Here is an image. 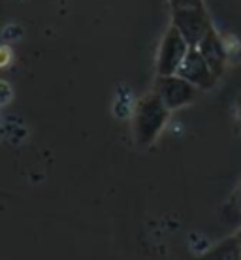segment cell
Here are the masks:
<instances>
[{
    "mask_svg": "<svg viewBox=\"0 0 241 260\" xmlns=\"http://www.w3.org/2000/svg\"><path fill=\"white\" fill-rule=\"evenodd\" d=\"M169 117V110L162 98L153 91L140 98L134 110V138L140 147L151 145L164 130Z\"/></svg>",
    "mask_w": 241,
    "mask_h": 260,
    "instance_id": "1",
    "label": "cell"
},
{
    "mask_svg": "<svg viewBox=\"0 0 241 260\" xmlns=\"http://www.w3.org/2000/svg\"><path fill=\"white\" fill-rule=\"evenodd\" d=\"M171 25L183 34V38L189 42L190 47H196L200 40L213 28L209 13L203 4L198 6H183L171 10Z\"/></svg>",
    "mask_w": 241,
    "mask_h": 260,
    "instance_id": "2",
    "label": "cell"
},
{
    "mask_svg": "<svg viewBox=\"0 0 241 260\" xmlns=\"http://www.w3.org/2000/svg\"><path fill=\"white\" fill-rule=\"evenodd\" d=\"M153 91L162 98V102L169 111H174L194 102L200 89L181 78L179 74H158Z\"/></svg>",
    "mask_w": 241,
    "mask_h": 260,
    "instance_id": "3",
    "label": "cell"
},
{
    "mask_svg": "<svg viewBox=\"0 0 241 260\" xmlns=\"http://www.w3.org/2000/svg\"><path fill=\"white\" fill-rule=\"evenodd\" d=\"M189 49V42L183 38V34L176 26L169 25L162 36L160 47H158L157 74H176L177 68L181 66L183 59L187 57Z\"/></svg>",
    "mask_w": 241,
    "mask_h": 260,
    "instance_id": "4",
    "label": "cell"
},
{
    "mask_svg": "<svg viewBox=\"0 0 241 260\" xmlns=\"http://www.w3.org/2000/svg\"><path fill=\"white\" fill-rule=\"evenodd\" d=\"M176 74H179L181 78H185L187 81L202 89V91H208V89H213L217 83V76L215 72L209 68L208 60L202 57V53L198 51V47H190L187 57L183 59L181 66L177 68Z\"/></svg>",
    "mask_w": 241,
    "mask_h": 260,
    "instance_id": "5",
    "label": "cell"
},
{
    "mask_svg": "<svg viewBox=\"0 0 241 260\" xmlns=\"http://www.w3.org/2000/svg\"><path fill=\"white\" fill-rule=\"evenodd\" d=\"M196 47L202 53L203 59L208 60L209 68L215 72L217 78H221L224 66H226V47L222 44V40L219 38V34L215 32V28H211Z\"/></svg>",
    "mask_w": 241,
    "mask_h": 260,
    "instance_id": "6",
    "label": "cell"
},
{
    "mask_svg": "<svg viewBox=\"0 0 241 260\" xmlns=\"http://www.w3.org/2000/svg\"><path fill=\"white\" fill-rule=\"evenodd\" d=\"M203 256L205 258H226V260L241 258V245L237 236L234 234L230 236V238H226V240H222L221 243H217L215 247L209 249Z\"/></svg>",
    "mask_w": 241,
    "mask_h": 260,
    "instance_id": "7",
    "label": "cell"
},
{
    "mask_svg": "<svg viewBox=\"0 0 241 260\" xmlns=\"http://www.w3.org/2000/svg\"><path fill=\"white\" fill-rule=\"evenodd\" d=\"M171 10L183 6H198V4H203V0H168Z\"/></svg>",
    "mask_w": 241,
    "mask_h": 260,
    "instance_id": "8",
    "label": "cell"
},
{
    "mask_svg": "<svg viewBox=\"0 0 241 260\" xmlns=\"http://www.w3.org/2000/svg\"><path fill=\"white\" fill-rule=\"evenodd\" d=\"M237 113H239V119H241V96L237 98Z\"/></svg>",
    "mask_w": 241,
    "mask_h": 260,
    "instance_id": "9",
    "label": "cell"
},
{
    "mask_svg": "<svg viewBox=\"0 0 241 260\" xmlns=\"http://www.w3.org/2000/svg\"><path fill=\"white\" fill-rule=\"evenodd\" d=\"M235 236H237V240H239V245H241V228H239V232H237Z\"/></svg>",
    "mask_w": 241,
    "mask_h": 260,
    "instance_id": "10",
    "label": "cell"
},
{
    "mask_svg": "<svg viewBox=\"0 0 241 260\" xmlns=\"http://www.w3.org/2000/svg\"><path fill=\"white\" fill-rule=\"evenodd\" d=\"M239 202H241V190H239Z\"/></svg>",
    "mask_w": 241,
    "mask_h": 260,
    "instance_id": "11",
    "label": "cell"
}]
</instances>
